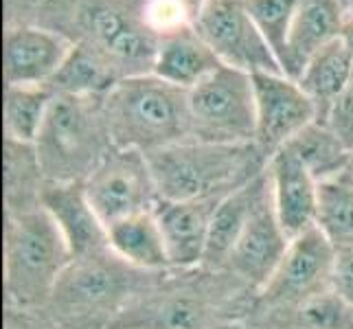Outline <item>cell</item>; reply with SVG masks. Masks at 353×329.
Returning a JSON list of instances; mask_svg holds the SVG:
<instances>
[{
  "instance_id": "obj_1",
  "label": "cell",
  "mask_w": 353,
  "mask_h": 329,
  "mask_svg": "<svg viewBox=\"0 0 353 329\" xmlns=\"http://www.w3.org/2000/svg\"><path fill=\"white\" fill-rule=\"evenodd\" d=\"M254 295L226 270H169L112 329H246Z\"/></svg>"
},
{
  "instance_id": "obj_2",
  "label": "cell",
  "mask_w": 353,
  "mask_h": 329,
  "mask_svg": "<svg viewBox=\"0 0 353 329\" xmlns=\"http://www.w3.org/2000/svg\"><path fill=\"white\" fill-rule=\"evenodd\" d=\"M148 0H42V27L99 53L121 79L152 75L158 35L145 16Z\"/></svg>"
},
{
  "instance_id": "obj_3",
  "label": "cell",
  "mask_w": 353,
  "mask_h": 329,
  "mask_svg": "<svg viewBox=\"0 0 353 329\" xmlns=\"http://www.w3.org/2000/svg\"><path fill=\"white\" fill-rule=\"evenodd\" d=\"M158 277L132 268L110 248L75 257L59 277L46 312L64 329H112Z\"/></svg>"
},
{
  "instance_id": "obj_4",
  "label": "cell",
  "mask_w": 353,
  "mask_h": 329,
  "mask_svg": "<svg viewBox=\"0 0 353 329\" xmlns=\"http://www.w3.org/2000/svg\"><path fill=\"white\" fill-rule=\"evenodd\" d=\"M161 202L224 198L268 167L254 143L226 145L187 139L145 154Z\"/></svg>"
},
{
  "instance_id": "obj_5",
  "label": "cell",
  "mask_w": 353,
  "mask_h": 329,
  "mask_svg": "<svg viewBox=\"0 0 353 329\" xmlns=\"http://www.w3.org/2000/svg\"><path fill=\"white\" fill-rule=\"evenodd\" d=\"M114 148L150 154L191 139L189 92L156 75L121 79L101 97Z\"/></svg>"
},
{
  "instance_id": "obj_6",
  "label": "cell",
  "mask_w": 353,
  "mask_h": 329,
  "mask_svg": "<svg viewBox=\"0 0 353 329\" xmlns=\"http://www.w3.org/2000/svg\"><path fill=\"white\" fill-rule=\"evenodd\" d=\"M5 308H46L53 290L72 261V252L44 206L5 215L3 233Z\"/></svg>"
},
{
  "instance_id": "obj_7",
  "label": "cell",
  "mask_w": 353,
  "mask_h": 329,
  "mask_svg": "<svg viewBox=\"0 0 353 329\" xmlns=\"http://www.w3.org/2000/svg\"><path fill=\"white\" fill-rule=\"evenodd\" d=\"M33 145L48 182H83L114 148L101 99L55 94Z\"/></svg>"
},
{
  "instance_id": "obj_8",
  "label": "cell",
  "mask_w": 353,
  "mask_h": 329,
  "mask_svg": "<svg viewBox=\"0 0 353 329\" xmlns=\"http://www.w3.org/2000/svg\"><path fill=\"white\" fill-rule=\"evenodd\" d=\"M334 266L336 250L319 226L294 237L270 281L254 295L246 329L252 323L290 312L332 290Z\"/></svg>"
},
{
  "instance_id": "obj_9",
  "label": "cell",
  "mask_w": 353,
  "mask_h": 329,
  "mask_svg": "<svg viewBox=\"0 0 353 329\" xmlns=\"http://www.w3.org/2000/svg\"><path fill=\"white\" fill-rule=\"evenodd\" d=\"M191 139L246 145L254 143L257 108L252 75L233 66H220L189 90Z\"/></svg>"
},
{
  "instance_id": "obj_10",
  "label": "cell",
  "mask_w": 353,
  "mask_h": 329,
  "mask_svg": "<svg viewBox=\"0 0 353 329\" xmlns=\"http://www.w3.org/2000/svg\"><path fill=\"white\" fill-rule=\"evenodd\" d=\"M83 189L105 228L161 204L148 156L137 150L112 148L83 180Z\"/></svg>"
},
{
  "instance_id": "obj_11",
  "label": "cell",
  "mask_w": 353,
  "mask_h": 329,
  "mask_svg": "<svg viewBox=\"0 0 353 329\" xmlns=\"http://www.w3.org/2000/svg\"><path fill=\"white\" fill-rule=\"evenodd\" d=\"M193 27L224 66L248 75L283 72L270 44L254 27L243 0H204Z\"/></svg>"
},
{
  "instance_id": "obj_12",
  "label": "cell",
  "mask_w": 353,
  "mask_h": 329,
  "mask_svg": "<svg viewBox=\"0 0 353 329\" xmlns=\"http://www.w3.org/2000/svg\"><path fill=\"white\" fill-rule=\"evenodd\" d=\"M252 86L257 108L254 145L270 161L272 154L319 121V110L301 83L283 72H257L252 75Z\"/></svg>"
},
{
  "instance_id": "obj_13",
  "label": "cell",
  "mask_w": 353,
  "mask_h": 329,
  "mask_svg": "<svg viewBox=\"0 0 353 329\" xmlns=\"http://www.w3.org/2000/svg\"><path fill=\"white\" fill-rule=\"evenodd\" d=\"M72 42L42 24L9 22L3 38L5 86H48Z\"/></svg>"
},
{
  "instance_id": "obj_14",
  "label": "cell",
  "mask_w": 353,
  "mask_h": 329,
  "mask_svg": "<svg viewBox=\"0 0 353 329\" xmlns=\"http://www.w3.org/2000/svg\"><path fill=\"white\" fill-rule=\"evenodd\" d=\"M290 241V235L283 230L274 213L272 196H268L257 206L248 226L243 228L224 270L239 279L252 292H259L270 281L279 263L283 261Z\"/></svg>"
},
{
  "instance_id": "obj_15",
  "label": "cell",
  "mask_w": 353,
  "mask_h": 329,
  "mask_svg": "<svg viewBox=\"0 0 353 329\" xmlns=\"http://www.w3.org/2000/svg\"><path fill=\"white\" fill-rule=\"evenodd\" d=\"M270 196L274 213L283 230L294 239L316 228L321 204V185L288 148L279 150L268 161Z\"/></svg>"
},
{
  "instance_id": "obj_16",
  "label": "cell",
  "mask_w": 353,
  "mask_h": 329,
  "mask_svg": "<svg viewBox=\"0 0 353 329\" xmlns=\"http://www.w3.org/2000/svg\"><path fill=\"white\" fill-rule=\"evenodd\" d=\"M42 206L66 239L72 259L110 248L108 228L92 209L83 182H48Z\"/></svg>"
},
{
  "instance_id": "obj_17",
  "label": "cell",
  "mask_w": 353,
  "mask_h": 329,
  "mask_svg": "<svg viewBox=\"0 0 353 329\" xmlns=\"http://www.w3.org/2000/svg\"><path fill=\"white\" fill-rule=\"evenodd\" d=\"M224 198L161 202L156 206V217L161 222L174 270H191L202 266L213 215Z\"/></svg>"
},
{
  "instance_id": "obj_18",
  "label": "cell",
  "mask_w": 353,
  "mask_h": 329,
  "mask_svg": "<svg viewBox=\"0 0 353 329\" xmlns=\"http://www.w3.org/2000/svg\"><path fill=\"white\" fill-rule=\"evenodd\" d=\"M347 18L338 0H299L292 20L281 68L288 77L299 79L303 68L323 46L343 35Z\"/></svg>"
},
{
  "instance_id": "obj_19",
  "label": "cell",
  "mask_w": 353,
  "mask_h": 329,
  "mask_svg": "<svg viewBox=\"0 0 353 329\" xmlns=\"http://www.w3.org/2000/svg\"><path fill=\"white\" fill-rule=\"evenodd\" d=\"M268 196H270V178H268V169H263L259 176H254L246 185L230 191L228 196L217 204L202 268L224 270V266L230 257V252H233L237 239L241 237L243 228L248 226L250 217L257 211V206Z\"/></svg>"
},
{
  "instance_id": "obj_20",
  "label": "cell",
  "mask_w": 353,
  "mask_h": 329,
  "mask_svg": "<svg viewBox=\"0 0 353 329\" xmlns=\"http://www.w3.org/2000/svg\"><path fill=\"white\" fill-rule=\"evenodd\" d=\"M220 66V57L204 42L196 27L189 24L158 40L152 75L189 92Z\"/></svg>"
},
{
  "instance_id": "obj_21",
  "label": "cell",
  "mask_w": 353,
  "mask_h": 329,
  "mask_svg": "<svg viewBox=\"0 0 353 329\" xmlns=\"http://www.w3.org/2000/svg\"><path fill=\"white\" fill-rule=\"evenodd\" d=\"M108 246L137 270L152 275L174 270L156 211L130 215L108 226Z\"/></svg>"
},
{
  "instance_id": "obj_22",
  "label": "cell",
  "mask_w": 353,
  "mask_h": 329,
  "mask_svg": "<svg viewBox=\"0 0 353 329\" xmlns=\"http://www.w3.org/2000/svg\"><path fill=\"white\" fill-rule=\"evenodd\" d=\"M319 110V121H325L338 97L353 81V57L343 38L323 46L296 79Z\"/></svg>"
},
{
  "instance_id": "obj_23",
  "label": "cell",
  "mask_w": 353,
  "mask_h": 329,
  "mask_svg": "<svg viewBox=\"0 0 353 329\" xmlns=\"http://www.w3.org/2000/svg\"><path fill=\"white\" fill-rule=\"evenodd\" d=\"M5 215H20L42 206L48 180L42 172L35 145L5 139Z\"/></svg>"
},
{
  "instance_id": "obj_24",
  "label": "cell",
  "mask_w": 353,
  "mask_h": 329,
  "mask_svg": "<svg viewBox=\"0 0 353 329\" xmlns=\"http://www.w3.org/2000/svg\"><path fill=\"white\" fill-rule=\"evenodd\" d=\"M119 81L121 77L99 53L83 44H72L66 62L51 79L48 88L55 94L94 97V99H101Z\"/></svg>"
},
{
  "instance_id": "obj_25",
  "label": "cell",
  "mask_w": 353,
  "mask_h": 329,
  "mask_svg": "<svg viewBox=\"0 0 353 329\" xmlns=\"http://www.w3.org/2000/svg\"><path fill=\"white\" fill-rule=\"evenodd\" d=\"M285 148L305 165V169L316 178L319 185L345 174L353 156L325 121H314Z\"/></svg>"
},
{
  "instance_id": "obj_26",
  "label": "cell",
  "mask_w": 353,
  "mask_h": 329,
  "mask_svg": "<svg viewBox=\"0 0 353 329\" xmlns=\"http://www.w3.org/2000/svg\"><path fill=\"white\" fill-rule=\"evenodd\" d=\"M53 99L55 92L48 86H5V139L33 145L40 137Z\"/></svg>"
},
{
  "instance_id": "obj_27",
  "label": "cell",
  "mask_w": 353,
  "mask_h": 329,
  "mask_svg": "<svg viewBox=\"0 0 353 329\" xmlns=\"http://www.w3.org/2000/svg\"><path fill=\"white\" fill-rule=\"evenodd\" d=\"M248 329H353V306L332 288L294 310L252 323Z\"/></svg>"
},
{
  "instance_id": "obj_28",
  "label": "cell",
  "mask_w": 353,
  "mask_h": 329,
  "mask_svg": "<svg viewBox=\"0 0 353 329\" xmlns=\"http://www.w3.org/2000/svg\"><path fill=\"white\" fill-rule=\"evenodd\" d=\"M316 226L334 250L353 248V178L345 172L321 182V204Z\"/></svg>"
},
{
  "instance_id": "obj_29",
  "label": "cell",
  "mask_w": 353,
  "mask_h": 329,
  "mask_svg": "<svg viewBox=\"0 0 353 329\" xmlns=\"http://www.w3.org/2000/svg\"><path fill=\"white\" fill-rule=\"evenodd\" d=\"M243 5H246L254 27L259 29L263 40L270 44L279 64H281L299 0H243Z\"/></svg>"
},
{
  "instance_id": "obj_30",
  "label": "cell",
  "mask_w": 353,
  "mask_h": 329,
  "mask_svg": "<svg viewBox=\"0 0 353 329\" xmlns=\"http://www.w3.org/2000/svg\"><path fill=\"white\" fill-rule=\"evenodd\" d=\"M145 16H148L150 27L158 38L174 33L182 27H189L196 20V14L182 0H148Z\"/></svg>"
},
{
  "instance_id": "obj_31",
  "label": "cell",
  "mask_w": 353,
  "mask_h": 329,
  "mask_svg": "<svg viewBox=\"0 0 353 329\" xmlns=\"http://www.w3.org/2000/svg\"><path fill=\"white\" fill-rule=\"evenodd\" d=\"M325 123L330 126L336 137L347 145V150L353 154V81L338 97V101L332 106Z\"/></svg>"
},
{
  "instance_id": "obj_32",
  "label": "cell",
  "mask_w": 353,
  "mask_h": 329,
  "mask_svg": "<svg viewBox=\"0 0 353 329\" xmlns=\"http://www.w3.org/2000/svg\"><path fill=\"white\" fill-rule=\"evenodd\" d=\"M5 329H64L46 308L38 310H20L5 308Z\"/></svg>"
},
{
  "instance_id": "obj_33",
  "label": "cell",
  "mask_w": 353,
  "mask_h": 329,
  "mask_svg": "<svg viewBox=\"0 0 353 329\" xmlns=\"http://www.w3.org/2000/svg\"><path fill=\"white\" fill-rule=\"evenodd\" d=\"M334 290L338 292L340 297H345L353 306V248L336 250Z\"/></svg>"
},
{
  "instance_id": "obj_34",
  "label": "cell",
  "mask_w": 353,
  "mask_h": 329,
  "mask_svg": "<svg viewBox=\"0 0 353 329\" xmlns=\"http://www.w3.org/2000/svg\"><path fill=\"white\" fill-rule=\"evenodd\" d=\"M340 38L345 40V44H347V48H349V53H351V57H353V22H347V24H345L343 35H340Z\"/></svg>"
},
{
  "instance_id": "obj_35",
  "label": "cell",
  "mask_w": 353,
  "mask_h": 329,
  "mask_svg": "<svg viewBox=\"0 0 353 329\" xmlns=\"http://www.w3.org/2000/svg\"><path fill=\"white\" fill-rule=\"evenodd\" d=\"M338 5L343 9L347 22H353V0H338Z\"/></svg>"
},
{
  "instance_id": "obj_36",
  "label": "cell",
  "mask_w": 353,
  "mask_h": 329,
  "mask_svg": "<svg viewBox=\"0 0 353 329\" xmlns=\"http://www.w3.org/2000/svg\"><path fill=\"white\" fill-rule=\"evenodd\" d=\"M182 3H187V5H189V9L193 11V14L198 16V11H200V7L204 5V0H182Z\"/></svg>"
},
{
  "instance_id": "obj_37",
  "label": "cell",
  "mask_w": 353,
  "mask_h": 329,
  "mask_svg": "<svg viewBox=\"0 0 353 329\" xmlns=\"http://www.w3.org/2000/svg\"><path fill=\"white\" fill-rule=\"evenodd\" d=\"M347 174L353 178V156H351V165H349V169H347Z\"/></svg>"
}]
</instances>
